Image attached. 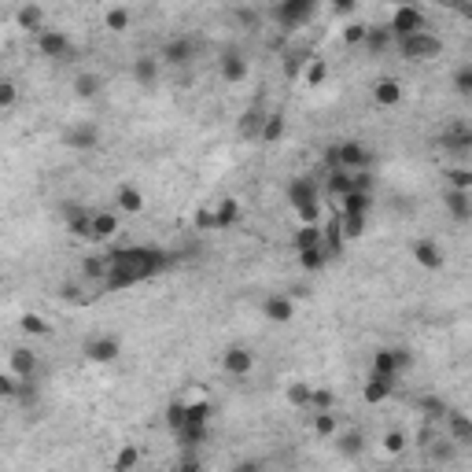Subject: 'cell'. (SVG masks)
<instances>
[{
    "instance_id": "obj_1",
    "label": "cell",
    "mask_w": 472,
    "mask_h": 472,
    "mask_svg": "<svg viewBox=\"0 0 472 472\" xmlns=\"http://www.w3.org/2000/svg\"><path fill=\"white\" fill-rule=\"evenodd\" d=\"M170 262L174 258L167 251H155V248H119L107 258L104 288L119 291V288H129V284H140V281H148V277L162 273Z\"/></svg>"
},
{
    "instance_id": "obj_2",
    "label": "cell",
    "mask_w": 472,
    "mask_h": 472,
    "mask_svg": "<svg viewBox=\"0 0 472 472\" xmlns=\"http://www.w3.org/2000/svg\"><path fill=\"white\" fill-rule=\"evenodd\" d=\"M270 15L284 30H299L303 23H310L314 15H317V4H314V0H281V4H277Z\"/></svg>"
},
{
    "instance_id": "obj_3",
    "label": "cell",
    "mask_w": 472,
    "mask_h": 472,
    "mask_svg": "<svg viewBox=\"0 0 472 472\" xmlns=\"http://www.w3.org/2000/svg\"><path fill=\"white\" fill-rule=\"evenodd\" d=\"M392 37H413V34H425V11L420 8H413V4H402V8H395V15H392Z\"/></svg>"
},
{
    "instance_id": "obj_4",
    "label": "cell",
    "mask_w": 472,
    "mask_h": 472,
    "mask_svg": "<svg viewBox=\"0 0 472 472\" xmlns=\"http://www.w3.org/2000/svg\"><path fill=\"white\" fill-rule=\"evenodd\" d=\"M399 48H402V56L406 59H435L439 52H443V41H439L435 34H413V37H402L399 41Z\"/></svg>"
},
{
    "instance_id": "obj_5",
    "label": "cell",
    "mask_w": 472,
    "mask_h": 472,
    "mask_svg": "<svg viewBox=\"0 0 472 472\" xmlns=\"http://www.w3.org/2000/svg\"><path fill=\"white\" fill-rule=\"evenodd\" d=\"M336 167H339V170H347V174L365 170V167H369V152H365V144H358V140L336 144Z\"/></svg>"
},
{
    "instance_id": "obj_6",
    "label": "cell",
    "mask_w": 472,
    "mask_h": 472,
    "mask_svg": "<svg viewBox=\"0 0 472 472\" xmlns=\"http://www.w3.org/2000/svg\"><path fill=\"white\" fill-rule=\"evenodd\" d=\"M37 48H41V56H48V59H63L71 52V41H67L63 30H41V34H37Z\"/></svg>"
},
{
    "instance_id": "obj_7",
    "label": "cell",
    "mask_w": 472,
    "mask_h": 472,
    "mask_svg": "<svg viewBox=\"0 0 472 472\" xmlns=\"http://www.w3.org/2000/svg\"><path fill=\"white\" fill-rule=\"evenodd\" d=\"M34 369H37V354L34 351H26V347H15L11 351V373H15V380H30V377H34Z\"/></svg>"
},
{
    "instance_id": "obj_8",
    "label": "cell",
    "mask_w": 472,
    "mask_h": 472,
    "mask_svg": "<svg viewBox=\"0 0 472 472\" xmlns=\"http://www.w3.org/2000/svg\"><path fill=\"white\" fill-rule=\"evenodd\" d=\"M288 196H291V203L296 207H306V203H317V185L310 181V177H296V181H291V188H288Z\"/></svg>"
},
{
    "instance_id": "obj_9",
    "label": "cell",
    "mask_w": 472,
    "mask_h": 472,
    "mask_svg": "<svg viewBox=\"0 0 472 472\" xmlns=\"http://www.w3.org/2000/svg\"><path fill=\"white\" fill-rule=\"evenodd\" d=\"M369 207H373L369 192H347V196L339 200L336 214H358V218H365V214H369Z\"/></svg>"
},
{
    "instance_id": "obj_10",
    "label": "cell",
    "mask_w": 472,
    "mask_h": 472,
    "mask_svg": "<svg viewBox=\"0 0 472 472\" xmlns=\"http://www.w3.org/2000/svg\"><path fill=\"white\" fill-rule=\"evenodd\" d=\"M89 240H107V236H115L119 233V214H107V210H100V214H92L89 222Z\"/></svg>"
},
{
    "instance_id": "obj_11",
    "label": "cell",
    "mask_w": 472,
    "mask_h": 472,
    "mask_svg": "<svg viewBox=\"0 0 472 472\" xmlns=\"http://www.w3.org/2000/svg\"><path fill=\"white\" fill-rule=\"evenodd\" d=\"M413 258H417L425 270H439V266H443V251H439L432 240H417V243H413Z\"/></svg>"
},
{
    "instance_id": "obj_12",
    "label": "cell",
    "mask_w": 472,
    "mask_h": 472,
    "mask_svg": "<svg viewBox=\"0 0 472 472\" xmlns=\"http://www.w3.org/2000/svg\"><path fill=\"white\" fill-rule=\"evenodd\" d=\"M96 140H100V133H96V126H74L71 133H67V148H78V152H85V148H96Z\"/></svg>"
},
{
    "instance_id": "obj_13",
    "label": "cell",
    "mask_w": 472,
    "mask_h": 472,
    "mask_svg": "<svg viewBox=\"0 0 472 472\" xmlns=\"http://www.w3.org/2000/svg\"><path fill=\"white\" fill-rule=\"evenodd\" d=\"M255 365V354L251 351H243V347H233V351H225V369L236 373V377H248Z\"/></svg>"
},
{
    "instance_id": "obj_14",
    "label": "cell",
    "mask_w": 472,
    "mask_h": 472,
    "mask_svg": "<svg viewBox=\"0 0 472 472\" xmlns=\"http://www.w3.org/2000/svg\"><path fill=\"white\" fill-rule=\"evenodd\" d=\"M447 207H450V214L458 218V222H468V218H472V196H468V192L450 188V192H447Z\"/></svg>"
},
{
    "instance_id": "obj_15",
    "label": "cell",
    "mask_w": 472,
    "mask_h": 472,
    "mask_svg": "<svg viewBox=\"0 0 472 472\" xmlns=\"http://www.w3.org/2000/svg\"><path fill=\"white\" fill-rule=\"evenodd\" d=\"M85 354L92 358V362H111V358H119V339H111V336L92 339V344L85 347Z\"/></svg>"
},
{
    "instance_id": "obj_16",
    "label": "cell",
    "mask_w": 472,
    "mask_h": 472,
    "mask_svg": "<svg viewBox=\"0 0 472 472\" xmlns=\"http://www.w3.org/2000/svg\"><path fill=\"white\" fill-rule=\"evenodd\" d=\"M450 435H454V447H468L472 443V420L465 413H450Z\"/></svg>"
},
{
    "instance_id": "obj_17",
    "label": "cell",
    "mask_w": 472,
    "mask_h": 472,
    "mask_svg": "<svg viewBox=\"0 0 472 472\" xmlns=\"http://www.w3.org/2000/svg\"><path fill=\"white\" fill-rule=\"evenodd\" d=\"M291 314H296V306H291V299H284V296H270L266 299V317L270 321H291Z\"/></svg>"
},
{
    "instance_id": "obj_18",
    "label": "cell",
    "mask_w": 472,
    "mask_h": 472,
    "mask_svg": "<svg viewBox=\"0 0 472 472\" xmlns=\"http://www.w3.org/2000/svg\"><path fill=\"white\" fill-rule=\"evenodd\" d=\"M392 387H395V380L392 377H377V373H373V380L365 384V402H384L387 395H392Z\"/></svg>"
},
{
    "instance_id": "obj_19",
    "label": "cell",
    "mask_w": 472,
    "mask_h": 472,
    "mask_svg": "<svg viewBox=\"0 0 472 472\" xmlns=\"http://www.w3.org/2000/svg\"><path fill=\"white\" fill-rule=\"evenodd\" d=\"M222 78L225 81H243L248 78V63H243V56H236V52L222 56Z\"/></svg>"
},
{
    "instance_id": "obj_20",
    "label": "cell",
    "mask_w": 472,
    "mask_h": 472,
    "mask_svg": "<svg viewBox=\"0 0 472 472\" xmlns=\"http://www.w3.org/2000/svg\"><path fill=\"white\" fill-rule=\"evenodd\" d=\"M387 44H392V30H387V26H369L365 30V48L373 56H380Z\"/></svg>"
},
{
    "instance_id": "obj_21",
    "label": "cell",
    "mask_w": 472,
    "mask_h": 472,
    "mask_svg": "<svg viewBox=\"0 0 472 472\" xmlns=\"http://www.w3.org/2000/svg\"><path fill=\"white\" fill-rule=\"evenodd\" d=\"M15 19H19V26H23V30H37V34H41V23H44V8H41V4H23V8H19V15H15Z\"/></svg>"
},
{
    "instance_id": "obj_22",
    "label": "cell",
    "mask_w": 472,
    "mask_h": 472,
    "mask_svg": "<svg viewBox=\"0 0 472 472\" xmlns=\"http://www.w3.org/2000/svg\"><path fill=\"white\" fill-rule=\"evenodd\" d=\"M321 248V225H299L296 229V251Z\"/></svg>"
},
{
    "instance_id": "obj_23",
    "label": "cell",
    "mask_w": 472,
    "mask_h": 472,
    "mask_svg": "<svg viewBox=\"0 0 472 472\" xmlns=\"http://www.w3.org/2000/svg\"><path fill=\"white\" fill-rule=\"evenodd\" d=\"M306 67H310V52L299 48V52H288L284 56V78H299Z\"/></svg>"
},
{
    "instance_id": "obj_24",
    "label": "cell",
    "mask_w": 472,
    "mask_h": 472,
    "mask_svg": "<svg viewBox=\"0 0 472 472\" xmlns=\"http://www.w3.org/2000/svg\"><path fill=\"white\" fill-rule=\"evenodd\" d=\"M133 78L140 81V85H155V78H159V59H137L133 63Z\"/></svg>"
},
{
    "instance_id": "obj_25",
    "label": "cell",
    "mask_w": 472,
    "mask_h": 472,
    "mask_svg": "<svg viewBox=\"0 0 472 472\" xmlns=\"http://www.w3.org/2000/svg\"><path fill=\"white\" fill-rule=\"evenodd\" d=\"M443 148L447 152H468L472 148V133L468 129H450V133H443Z\"/></svg>"
},
{
    "instance_id": "obj_26",
    "label": "cell",
    "mask_w": 472,
    "mask_h": 472,
    "mask_svg": "<svg viewBox=\"0 0 472 472\" xmlns=\"http://www.w3.org/2000/svg\"><path fill=\"white\" fill-rule=\"evenodd\" d=\"M119 207L126 210V214H140V210H144V196H140V192L137 188H119Z\"/></svg>"
},
{
    "instance_id": "obj_27",
    "label": "cell",
    "mask_w": 472,
    "mask_h": 472,
    "mask_svg": "<svg viewBox=\"0 0 472 472\" xmlns=\"http://www.w3.org/2000/svg\"><path fill=\"white\" fill-rule=\"evenodd\" d=\"M258 137H262L266 144L281 140V137H284V119H281V115H266V119H262V129H258Z\"/></svg>"
},
{
    "instance_id": "obj_28",
    "label": "cell",
    "mask_w": 472,
    "mask_h": 472,
    "mask_svg": "<svg viewBox=\"0 0 472 472\" xmlns=\"http://www.w3.org/2000/svg\"><path fill=\"white\" fill-rule=\"evenodd\" d=\"M214 218H218V229H229V225H236V218H240L236 200H222L218 210H214Z\"/></svg>"
},
{
    "instance_id": "obj_29",
    "label": "cell",
    "mask_w": 472,
    "mask_h": 472,
    "mask_svg": "<svg viewBox=\"0 0 472 472\" xmlns=\"http://www.w3.org/2000/svg\"><path fill=\"white\" fill-rule=\"evenodd\" d=\"M365 229V218H358V214H339V236L344 240H358Z\"/></svg>"
},
{
    "instance_id": "obj_30",
    "label": "cell",
    "mask_w": 472,
    "mask_h": 472,
    "mask_svg": "<svg viewBox=\"0 0 472 472\" xmlns=\"http://www.w3.org/2000/svg\"><path fill=\"white\" fill-rule=\"evenodd\" d=\"M373 96H377V104H387V107H392V104L402 100V89H399V81H380Z\"/></svg>"
},
{
    "instance_id": "obj_31",
    "label": "cell",
    "mask_w": 472,
    "mask_h": 472,
    "mask_svg": "<svg viewBox=\"0 0 472 472\" xmlns=\"http://www.w3.org/2000/svg\"><path fill=\"white\" fill-rule=\"evenodd\" d=\"M329 192H332L336 200H344L347 192H351V174L347 170H332L329 174Z\"/></svg>"
},
{
    "instance_id": "obj_32",
    "label": "cell",
    "mask_w": 472,
    "mask_h": 472,
    "mask_svg": "<svg viewBox=\"0 0 472 472\" xmlns=\"http://www.w3.org/2000/svg\"><path fill=\"white\" fill-rule=\"evenodd\" d=\"M162 56H167L170 63H177V67H181V63H188V59H192V44H188V41H170V44H167V52H162Z\"/></svg>"
},
{
    "instance_id": "obj_33",
    "label": "cell",
    "mask_w": 472,
    "mask_h": 472,
    "mask_svg": "<svg viewBox=\"0 0 472 472\" xmlns=\"http://www.w3.org/2000/svg\"><path fill=\"white\" fill-rule=\"evenodd\" d=\"M325 262H329V255H325V248H310V251H299V266L303 270H321Z\"/></svg>"
},
{
    "instance_id": "obj_34",
    "label": "cell",
    "mask_w": 472,
    "mask_h": 472,
    "mask_svg": "<svg viewBox=\"0 0 472 472\" xmlns=\"http://www.w3.org/2000/svg\"><path fill=\"white\" fill-rule=\"evenodd\" d=\"M373 373H377V377H392L395 380V358H392V351H380L377 358H373Z\"/></svg>"
},
{
    "instance_id": "obj_35",
    "label": "cell",
    "mask_w": 472,
    "mask_h": 472,
    "mask_svg": "<svg viewBox=\"0 0 472 472\" xmlns=\"http://www.w3.org/2000/svg\"><path fill=\"white\" fill-rule=\"evenodd\" d=\"M74 92L78 96H96V92H100V78H96V74H78L74 78Z\"/></svg>"
},
{
    "instance_id": "obj_36",
    "label": "cell",
    "mask_w": 472,
    "mask_h": 472,
    "mask_svg": "<svg viewBox=\"0 0 472 472\" xmlns=\"http://www.w3.org/2000/svg\"><path fill=\"white\" fill-rule=\"evenodd\" d=\"M362 443H365L362 432H344L339 435V454H347V458L351 454H362Z\"/></svg>"
},
{
    "instance_id": "obj_37",
    "label": "cell",
    "mask_w": 472,
    "mask_h": 472,
    "mask_svg": "<svg viewBox=\"0 0 472 472\" xmlns=\"http://www.w3.org/2000/svg\"><path fill=\"white\" fill-rule=\"evenodd\" d=\"M23 332H30V336H48V332H52V325H48L44 317H37V314H26V317H23Z\"/></svg>"
},
{
    "instance_id": "obj_38",
    "label": "cell",
    "mask_w": 472,
    "mask_h": 472,
    "mask_svg": "<svg viewBox=\"0 0 472 472\" xmlns=\"http://www.w3.org/2000/svg\"><path fill=\"white\" fill-rule=\"evenodd\" d=\"M325 78H329V63H325V59H310V67H306V85H321Z\"/></svg>"
},
{
    "instance_id": "obj_39",
    "label": "cell",
    "mask_w": 472,
    "mask_h": 472,
    "mask_svg": "<svg viewBox=\"0 0 472 472\" xmlns=\"http://www.w3.org/2000/svg\"><path fill=\"white\" fill-rule=\"evenodd\" d=\"M288 402L291 406H310V384H291L288 387Z\"/></svg>"
},
{
    "instance_id": "obj_40",
    "label": "cell",
    "mask_w": 472,
    "mask_h": 472,
    "mask_svg": "<svg viewBox=\"0 0 472 472\" xmlns=\"http://www.w3.org/2000/svg\"><path fill=\"white\" fill-rule=\"evenodd\" d=\"M137 458H140V454H137V447H122V454L115 458V472H129V468L137 465Z\"/></svg>"
},
{
    "instance_id": "obj_41",
    "label": "cell",
    "mask_w": 472,
    "mask_h": 472,
    "mask_svg": "<svg viewBox=\"0 0 472 472\" xmlns=\"http://www.w3.org/2000/svg\"><path fill=\"white\" fill-rule=\"evenodd\" d=\"M447 177H450V185H454V188H458V192H468V188H472V170H465V167H458V170H450Z\"/></svg>"
},
{
    "instance_id": "obj_42",
    "label": "cell",
    "mask_w": 472,
    "mask_h": 472,
    "mask_svg": "<svg viewBox=\"0 0 472 472\" xmlns=\"http://www.w3.org/2000/svg\"><path fill=\"white\" fill-rule=\"evenodd\" d=\"M167 425H170L174 432L185 425V402H181V399H177V402H170V410H167Z\"/></svg>"
},
{
    "instance_id": "obj_43",
    "label": "cell",
    "mask_w": 472,
    "mask_h": 472,
    "mask_svg": "<svg viewBox=\"0 0 472 472\" xmlns=\"http://www.w3.org/2000/svg\"><path fill=\"white\" fill-rule=\"evenodd\" d=\"M129 26V11L126 8H111L107 11V30H126Z\"/></svg>"
},
{
    "instance_id": "obj_44",
    "label": "cell",
    "mask_w": 472,
    "mask_h": 472,
    "mask_svg": "<svg viewBox=\"0 0 472 472\" xmlns=\"http://www.w3.org/2000/svg\"><path fill=\"white\" fill-rule=\"evenodd\" d=\"M314 432L317 435H332L336 432V417L332 413H314Z\"/></svg>"
},
{
    "instance_id": "obj_45",
    "label": "cell",
    "mask_w": 472,
    "mask_h": 472,
    "mask_svg": "<svg viewBox=\"0 0 472 472\" xmlns=\"http://www.w3.org/2000/svg\"><path fill=\"white\" fill-rule=\"evenodd\" d=\"M296 214L303 218V225H317V218H321V203H306V207H296Z\"/></svg>"
},
{
    "instance_id": "obj_46",
    "label": "cell",
    "mask_w": 472,
    "mask_h": 472,
    "mask_svg": "<svg viewBox=\"0 0 472 472\" xmlns=\"http://www.w3.org/2000/svg\"><path fill=\"white\" fill-rule=\"evenodd\" d=\"M81 270H85V277H107V258H85Z\"/></svg>"
},
{
    "instance_id": "obj_47",
    "label": "cell",
    "mask_w": 472,
    "mask_h": 472,
    "mask_svg": "<svg viewBox=\"0 0 472 472\" xmlns=\"http://www.w3.org/2000/svg\"><path fill=\"white\" fill-rule=\"evenodd\" d=\"M365 30H369L365 23H351V26L344 30V41H347V44H362V41H365Z\"/></svg>"
},
{
    "instance_id": "obj_48",
    "label": "cell",
    "mask_w": 472,
    "mask_h": 472,
    "mask_svg": "<svg viewBox=\"0 0 472 472\" xmlns=\"http://www.w3.org/2000/svg\"><path fill=\"white\" fill-rule=\"evenodd\" d=\"M384 450H387V454H402V450H406V435H402V432H387V435H384Z\"/></svg>"
},
{
    "instance_id": "obj_49",
    "label": "cell",
    "mask_w": 472,
    "mask_h": 472,
    "mask_svg": "<svg viewBox=\"0 0 472 472\" xmlns=\"http://www.w3.org/2000/svg\"><path fill=\"white\" fill-rule=\"evenodd\" d=\"M310 406H314L317 413H329V406H332V392H325V387H321V392H310Z\"/></svg>"
},
{
    "instance_id": "obj_50",
    "label": "cell",
    "mask_w": 472,
    "mask_h": 472,
    "mask_svg": "<svg viewBox=\"0 0 472 472\" xmlns=\"http://www.w3.org/2000/svg\"><path fill=\"white\" fill-rule=\"evenodd\" d=\"M59 296L67 299V303H89V299H92V296H85V291H81L78 284H63V288H59Z\"/></svg>"
},
{
    "instance_id": "obj_51",
    "label": "cell",
    "mask_w": 472,
    "mask_h": 472,
    "mask_svg": "<svg viewBox=\"0 0 472 472\" xmlns=\"http://www.w3.org/2000/svg\"><path fill=\"white\" fill-rule=\"evenodd\" d=\"M454 85H458L461 96H472V67H461L458 78H454Z\"/></svg>"
},
{
    "instance_id": "obj_52",
    "label": "cell",
    "mask_w": 472,
    "mask_h": 472,
    "mask_svg": "<svg viewBox=\"0 0 472 472\" xmlns=\"http://www.w3.org/2000/svg\"><path fill=\"white\" fill-rule=\"evenodd\" d=\"M196 229H218V218H214V210H196Z\"/></svg>"
},
{
    "instance_id": "obj_53",
    "label": "cell",
    "mask_w": 472,
    "mask_h": 472,
    "mask_svg": "<svg viewBox=\"0 0 472 472\" xmlns=\"http://www.w3.org/2000/svg\"><path fill=\"white\" fill-rule=\"evenodd\" d=\"M15 96H19V89H15L11 81H0V107H11Z\"/></svg>"
},
{
    "instance_id": "obj_54",
    "label": "cell",
    "mask_w": 472,
    "mask_h": 472,
    "mask_svg": "<svg viewBox=\"0 0 472 472\" xmlns=\"http://www.w3.org/2000/svg\"><path fill=\"white\" fill-rule=\"evenodd\" d=\"M15 387H19V380L8 377V373H0V399H15Z\"/></svg>"
},
{
    "instance_id": "obj_55",
    "label": "cell",
    "mask_w": 472,
    "mask_h": 472,
    "mask_svg": "<svg viewBox=\"0 0 472 472\" xmlns=\"http://www.w3.org/2000/svg\"><path fill=\"white\" fill-rule=\"evenodd\" d=\"M432 454H435V458H439V461H450V458H454V443H443V439H439V443H435V450H432Z\"/></svg>"
},
{
    "instance_id": "obj_56",
    "label": "cell",
    "mask_w": 472,
    "mask_h": 472,
    "mask_svg": "<svg viewBox=\"0 0 472 472\" xmlns=\"http://www.w3.org/2000/svg\"><path fill=\"white\" fill-rule=\"evenodd\" d=\"M240 129H243V133H258V129H262V115H248Z\"/></svg>"
},
{
    "instance_id": "obj_57",
    "label": "cell",
    "mask_w": 472,
    "mask_h": 472,
    "mask_svg": "<svg viewBox=\"0 0 472 472\" xmlns=\"http://www.w3.org/2000/svg\"><path fill=\"white\" fill-rule=\"evenodd\" d=\"M236 19H240L243 26H255V23H258V11H251V8H240V11H236Z\"/></svg>"
},
{
    "instance_id": "obj_58",
    "label": "cell",
    "mask_w": 472,
    "mask_h": 472,
    "mask_svg": "<svg viewBox=\"0 0 472 472\" xmlns=\"http://www.w3.org/2000/svg\"><path fill=\"white\" fill-rule=\"evenodd\" d=\"M392 358H395V369H406V365L413 362V354H410V351H392Z\"/></svg>"
},
{
    "instance_id": "obj_59",
    "label": "cell",
    "mask_w": 472,
    "mask_h": 472,
    "mask_svg": "<svg viewBox=\"0 0 472 472\" xmlns=\"http://www.w3.org/2000/svg\"><path fill=\"white\" fill-rule=\"evenodd\" d=\"M177 472H203V465L196 461V458H192V454H188V458L181 461V465H177Z\"/></svg>"
},
{
    "instance_id": "obj_60",
    "label": "cell",
    "mask_w": 472,
    "mask_h": 472,
    "mask_svg": "<svg viewBox=\"0 0 472 472\" xmlns=\"http://www.w3.org/2000/svg\"><path fill=\"white\" fill-rule=\"evenodd\" d=\"M233 472H262V465H258V461H240Z\"/></svg>"
},
{
    "instance_id": "obj_61",
    "label": "cell",
    "mask_w": 472,
    "mask_h": 472,
    "mask_svg": "<svg viewBox=\"0 0 472 472\" xmlns=\"http://www.w3.org/2000/svg\"><path fill=\"white\" fill-rule=\"evenodd\" d=\"M332 11H336V15H351V11H354V4H347V0H339V4H332Z\"/></svg>"
}]
</instances>
